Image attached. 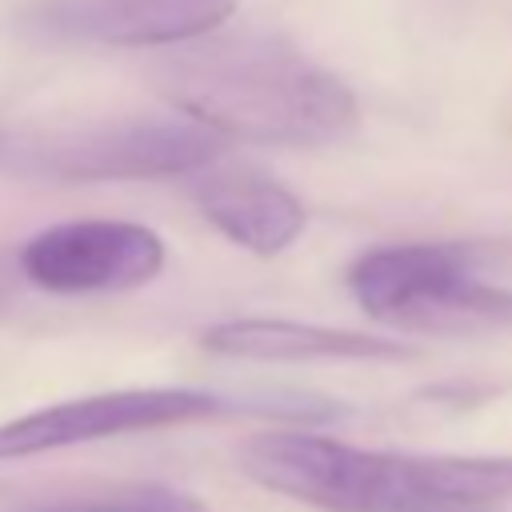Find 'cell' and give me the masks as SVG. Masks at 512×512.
<instances>
[{
  "mask_svg": "<svg viewBox=\"0 0 512 512\" xmlns=\"http://www.w3.org/2000/svg\"><path fill=\"white\" fill-rule=\"evenodd\" d=\"M152 84L192 124L220 140L312 148L348 136L356 92L284 36H204L156 60Z\"/></svg>",
  "mask_w": 512,
  "mask_h": 512,
  "instance_id": "cell-1",
  "label": "cell"
},
{
  "mask_svg": "<svg viewBox=\"0 0 512 512\" xmlns=\"http://www.w3.org/2000/svg\"><path fill=\"white\" fill-rule=\"evenodd\" d=\"M240 468L320 512H472L512 496V456L372 452L316 432L248 436Z\"/></svg>",
  "mask_w": 512,
  "mask_h": 512,
  "instance_id": "cell-2",
  "label": "cell"
},
{
  "mask_svg": "<svg viewBox=\"0 0 512 512\" xmlns=\"http://www.w3.org/2000/svg\"><path fill=\"white\" fill-rule=\"evenodd\" d=\"M344 280L372 320L400 332L480 336L512 328V288L488 284L472 252L456 244H380L360 252Z\"/></svg>",
  "mask_w": 512,
  "mask_h": 512,
  "instance_id": "cell-3",
  "label": "cell"
},
{
  "mask_svg": "<svg viewBox=\"0 0 512 512\" xmlns=\"http://www.w3.org/2000/svg\"><path fill=\"white\" fill-rule=\"evenodd\" d=\"M228 140L184 116H132L40 144L28 164L52 180H160L224 160Z\"/></svg>",
  "mask_w": 512,
  "mask_h": 512,
  "instance_id": "cell-4",
  "label": "cell"
},
{
  "mask_svg": "<svg viewBox=\"0 0 512 512\" xmlns=\"http://www.w3.org/2000/svg\"><path fill=\"white\" fill-rule=\"evenodd\" d=\"M16 260L40 292H128L160 276L164 240L136 220H60L28 236Z\"/></svg>",
  "mask_w": 512,
  "mask_h": 512,
  "instance_id": "cell-5",
  "label": "cell"
},
{
  "mask_svg": "<svg viewBox=\"0 0 512 512\" xmlns=\"http://www.w3.org/2000/svg\"><path fill=\"white\" fill-rule=\"evenodd\" d=\"M228 404L200 388H120L48 404L0 424V460L40 456L72 444H92L128 432H156L220 416Z\"/></svg>",
  "mask_w": 512,
  "mask_h": 512,
  "instance_id": "cell-6",
  "label": "cell"
},
{
  "mask_svg": "<svg viewBox=\"0 0 512 512\" xmlns=\"http://www.w3.org/2000/svg\"><path fill=\"white\" fill-rule=\"evenodd\" d=\"M236 0H52L24 16L28 32L68 44L180 48L212 36Z\"/></svg>",
  "mask_w": 512,
  "mask_h": 512,
  "instance_id": "cell-7",
  "label": "cell"
},
{
  "mask_svg": "<svg viewBox=\"0 0 512 512\" xmlns=\"http://www.w3.org/2000/svg\"><path fill=\"white\" fill-rule=\"evenodd\" d=\"M188 196L220 236L252 256H280L304 236L308 224V212L288 184L236 160H216L192 172Z\"/></svg>",
  "mask_w": 512,
  "mask_h": 512,
  "instance_id": "cell-8",
  "label": "cell"
},
{
  "mask_svg": "<svg viewBox=\"0 0 512 512\" xmlns=\"http://www.w3.org/2000/svg\"><path fill=\"white\" fill-rule=\"evenodd\" d=\"M200 344L216 356L236 360H408L412 348L388 336H368L352 328H324L304 320L240 316L220 320L200 332Z\"/></svg>",
  "mask_w": 512,
  "mask_h": 512,
  "instance_id": "cell-9",
  "label": "cell"
},
{
  "mask_svg": "<svg viewBox=\"0 0 512 512\" xmlns=\"http://www.w3.org/2000/svg\"><path fill=\"white\" fill-rule=\"evenodd\" d=\"M12 512H208L196 496L160 488V484H140V488H120L100 500H56V504H24Z\"/></svg>",
  "mask_w": 512,
  "mask_h": 512,
  "instance_id": "cell-10",
  "label": "cell"
},
{
  "mask_svg": "<svg viewBox=\"0 0 512 512\" xmlns=\"http://www.w3.org/2000/svg\"><path fill=\"white\" fill-rule=\"evenodd\" d=\"M0 152H4V136H0Z\"/></svg>",
  "mask_w": 512,
  "mask_h": 512,
  "instance_id": "cell-11",
  "label": "cell"
}]
</instances>
